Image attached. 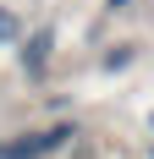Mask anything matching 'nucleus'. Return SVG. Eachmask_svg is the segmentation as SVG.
<instances>
[{"label":"nucleus","instance_id":"1","mask_svg":"<svg viewBox=\"0 0 154 159\" xmlns=\"http://www.w3.org/2000/svg\"><path fill=\"white\" fill-rule=\"evenodd\" d=\"M72 121H55V126H44V132H28V137H17V143H0V159H44L50 148H66L72 143Z\"/></svg>","mask_w":154,"mask_h":159},{"label":"nucleus","instance_id":"2","mask_svg":"<svg viewBox=\"0 0 154 159\" xmlns=\"http://www.w3.org/2000/svg\"><path fill=\"white\" fill-rule=\"evenodd\" d=\"M50 55H55V28H33V39H22V71L28 77H44Z\"/></svg>","mask_w":154,"mask_h":159},{"label":"nucleus","instance_id":"3","mask_svg":"<svg viewBox=\"0 0 154 159\" xmlns=\"http://www.w3.org/2000/svg\"><path fill=\"white\" fill-rule=\"evenodd\" d=\"M0 39H17V16L6 11V6H0Z\"/></svg>","mask_w":154,"mask_h":159},{"label":"nucleus","instance_id":"4","mask_svg":"<svg viewBox=\"0 0 154 159\" xmlns=\"http://www.w3.org/2000/svg\"><path fill=\"white\" fill-rule=\"evenodd\" d=\"M105 6H110V11H121V6H127V0H105Z\"/></svg>","mask_w":154,"mask_h":159}]
</instances>
